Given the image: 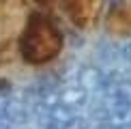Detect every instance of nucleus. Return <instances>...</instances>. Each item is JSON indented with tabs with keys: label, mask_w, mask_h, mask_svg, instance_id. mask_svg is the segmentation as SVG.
I'll return each mask as SVG.
<instances>
[{
	"label": "nucleus",
	"mask_w": 131,
	"mask_h": 129,
	"mask_svg": "<svg viewBox=\"0 0 131 129\" xmlns=\"http://www.w3.org/2000/svg\"><path fill=\"white\" fill-rule=\"evenodd\" d=\"M62 50V32L50 17L37 13L19 37V54L28 64H45Z\"/></svg>",
	"instance_id": "obj_1"
},
{
	"label": "nucleus",
	"mask_w": 131,
	"mask_h": 129,
	"mask_svg": "<svg viewBox=\"0 0 131 129\" xmlns=\"http://www.w3.org/2000/svg\"><path fill=\"white\" fill-rule=\"evenodd\" d=\"M41 2H45V0H41Z\"/></svg>",
	"instance_id": "obj_2"
}]
</instances>
